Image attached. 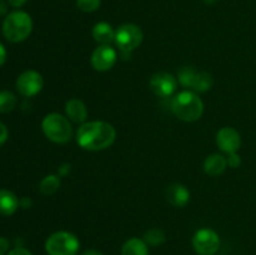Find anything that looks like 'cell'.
Instances as JSON below:
<instances>
[{"instance_id":"e575fe53","label":"cell","mask_w":256,"mask_h":255,"mask_svg":"<svg viewBox=\"0 0 256 255\" xmlns=\"http://www.w3.org/2000/svg\"><path fill=\"white\" fill-rule=\"evenodd\" d=\"M0 255H4V254H2V252H0Z\"/></svg>"},{"instance_id":"277c9868","label":"cell","mask_w":256,"mask_h":255,"mask_svg":"<svg viewBox=\"0 0 256 255\" xmlns=\"http://www.w3.org/2000/svg\"><path fill=\"white\" fill-rule=\"evenodd\" d=\"M42 129L45 136L56 144H65L72 138V128L69 119L58 112L45 115L42 122Z\"/></svg>"},{"instance_id":"1f68e13d","label":"cell","mask_w":256,"mask_h":255,"mask_svg":"<svg viewBox=\"0 0 256 255\" xmlns=\"http://www.w3.org/2000/svg\"><path fill=\"white\" fill-rule=\"evenodd\" d=\"M82 255H104V254H102V252H100L99 250L89 249V250H85Z\"/></svg>"},{"instance_id":"5b68a950","label":"cell","mask_w":256,"mask_h":255,"mask_svg":"<svg viewBox=\"0 0 256 255\" xmlns=\"http://www.w3.org/2000/svg\"><path fill=\"white\" fill-rule=\"evenodd\" d=\"M80 242L69 232H56L45 242V250L49 255H76Z\"/></svg>"},{"instance_id":"e0dca14e","label":"cell","mask_w":256,"mask_h":255,"mask_svg":"<svg viewBox=\"0 0 256 255\" xmlns=\"http://www.w3.org/2000/svg\"><path fill=\"white\" fill-rule=\"evenodd\" d=\"M122 255H149L148 244L144 242V239L132 238L122 245Z\"/></svg>"},{"instance_id":"d4e9b609","label":"cell","mask_w":256,"mask_h":255,"mask_svg":"<svg viewBox=\"0 0 256 255\" xmlns=\"http://www.w3.org/2000/svg\"><path fill=\"white\" fill-rule=\"evenodd\" d=\"M8 136H9V132H8L6 126H5V125L0 122V146H2L5 142H6Z\"/></svg>"},{"instance_id":"8992f818","label":"cell","mask_w":256,"mask_h":255,"mask_svg":"<svg viewBox=\"0 0 256 255\" xmlns=\"http://www.w3.org/2000/svg\"><path fill=\"white\" fill-rule=\"evenodd\" d=\"M144 34L142 30L135 24H122L115 30V44L120 49L122 55H130L136 48L142 45Z\"/></svg>"},{"instance_id":"6da1fadb","label":"cell","mask_w":256,"mask_h":255,"mask_svg":"<svg viewBox=\"0 0 256 255\" xmlns=\"http://www.w3.org/2000/svg\"><path fill=\"white\" fill-rule=\"evenodd\" d=\"M116 132L112 124L102 120L86 122L80 125L76 132V142L80 148L89 152H100L112 146Z\"/></svg>"},{"instance_id":"d6986e66","label":"cell","mask_w":256,"mask_h":255,"mask_svg":"<svg viewBox=\"0 0 256 255\" xmlns=\"http://www.w3.org/2000/svg\"><path fill=\"white\" fill-rule=\"evenodd\" d=\"M212 78L206 72H198L195 75L194 82H192V89L196 92H205L212 89Z\"/></svg>"},{"instance_id":"83f0119b","label":"cell","mask_w":256,"mask_h":255,"mask_svg":"<svg viewBox=\"0 0 256 255\" xmlns=\"http://www.w3.org/2000/svg\"><path fill=\"white\" fill-rule=\"evenodd\" d=\"M32 202L29 199V198H22V200H19V206H22V209H29L32 206Z\"/></svg>"},{"instance_id":"8fae6325","label":"cell","mask_w":256,"mask_h":255,"mask_svg":"<svg viewBox=\"0 0 256 255\" xmlns=\"http://www.w3.org/2000/svg\"><path fill=\"white\" fill-rule=\"evenodd\" d=\"M216 144L225 154H234L242 146V136L239 132L232 126H225L218 132Z\"/></svg>"},{"instance_id":"d6a6232c","label":"cell","mask_w":256,"mask_h":255,"mask_svg":"<svg viewBox=\"0 0 256 255\" xmlns=\"http://www.w3.org/2000/svg\"><path fill=\"white\" fill-rule=\"evenodd\" d=\"M69 172H70V165H68V164L62 165V166L59 169L60 175H66Z\"/></svg>"},{"instance_id":"9a60e30c","label":"cell","mask_w":256,"mask_h":255,"mask_svg":"<svg viewBox=\"0 0 256 255\" xmlns=\"http://www.w3.org/2000/svg\"><path fill=\"white\" fill-rule=\"evenodd\" d=\"M228 159L222 154H212L205 159L204 172L210 176H219L226 170Z\"/></svg>"},{"instance_id":"44dd1931","label":"cell","mask_w":256,"mask_h":255,"mask_svg":"<svg viewBox=\"0 0 256 255\" xmlns=\"http://www.w3.org/2000/svg\"><path fill=\"white\" fill-rule=\"evenodd\" d=\"M165 240H166L165 232L159 228H152L144 234V242L150 246H159L164 244Z\"/></svg>"},{"instance_id":"ffe728a7","label":"cell","mask_w":256,"mask_h":255,"mask_svg":"<svg viewBox=\"0 0 256 255\" xmlns=\"http://www.w3.org/2000/svg\"><path fill=\"white\" fill-rule=\"evenodd\" d=\"M16 106V96L9 90L0 92V114H6Z\"/></svg>"},{"instance_id":"7c38bea8","label":"cell","mask_w":256,"mask_h":255,"mask_svg":"<svg viewBox=\"0 0 256 255\" xmlns=\"http://www.w3.org/2000/svg\"><path fill=\"white\" fill-rule=\"evenodd\" d=\"M165 196H166L168 202L175 208H184L190 202L189 189L185 185L178 184V182L168 186Z\"/></svg>"},{"instance_id":"7402d4cb","label":"cell","mask_w":256,"mask_h":255,"mask_svg":"<svg viewBox=\"0 0 256 255\" xmlns=\"http://www.w3.org/2000/svg\"><path fill=\"white\" fill-rule=\"evenodd\" d=\"M196 70L192 66H182L178 72V82L182 86L190 89L192 88V82H194L195 75H196Z\"/></svg>"},{"instance_id":"9c48e42d","label":"cell","mask_w":256,"mask_h":255,"mask_svg":"<svg viewBox=\"0 0 256 255\" xmlns=\"http://www.w3.org/2000/svg\"><path fill=\"white\" fill-rule=\"evenodd\" d=\"M150 89L156 96L169 98L175 92L178 88V79L172 74L166 72H155L149 82Z\"/></svg>"},{"instance_id":"30bf717a","label":"cell","mask_w":256,"mask_h":255,"mask_svg":"<svg viewBox=\"0 0 256 255\" xmlns=\"http://www.w3.org/2000/svg\"><path fill=\"white\" fill-rule=\"evenodd\" d=\"M118 52L110 45H99L92 54V66L96 72H108L115 65Z\"/></svg>"},{"instance_id":"f1b7e54d","label":"cell","mask_w":256,"mask_h":255,"mask_svg":"<svg viewBox=\"0 0 256 255\" xmlns=\"http://www.w3.org/2000/svg\"><path fill=\"white\" fill-rule=\"evenodd\" d=\"M5 60H6V50H5L4 45L0 42V66L4 64Z\"/></svg>"},{"instance_id":"484cf974","label":"cell","mask_w":256,"mask_h":255,"mask_svg":"<svg viewBox=\"0 0 256 255\" xmlns=\"http://www.w3.org/2000/svg\"><path fill=\"white\" fill-rule=\"evenodd\" d=\"M8 255H32V254L29 252V250L25 249V248H15V249H12V252H8Z\"/></svg>"},{"instance_id":"603a6c76","label":"cell","mask_w":256,"mask_h":255,"mask_svg":"<svg viewBox=\"0 0 256 255\" xmlns=\"http://www.w3.org/2000/svg\"><path fill=\"white\" fill-rule=\"evenodd\" d=\"M102 5V0H76L78 9L84 12H94Z\"/></svg>"},{"instance_id":"52a82bcc","label":"cell","mask_w":256,"mask_h":255,"mask_svg":"<svg viewBox=\"0 0 256 255\" xmlns=\"http://www.w3.org/2000/svg\"><path fill=\"white\" fill-rule=\"evenodd\" d=\"M192 248L199 255H214L220 248V238L209 228L198 230L192 236Z\"/></svg>"},{"instance_id":"3957f363","label":"cell","mask_w":256,"mask_h":255,"mask_svg":"<svg viewBox=\"0 0 256 255\" xmlns=\"http://www.w3.org/2000/svg\"><path fill=\"white\" fill-rule=\"evenodd\" d=\"M32 30V20L28 12L18 10L6 15L2 22V34L12 42H24Z\"/></svg>"},{"instance_id":"4dcf8cb0","label":"cell","mask_w":256,"mask_h":255,"mask_svg":"<svg viewBox=\"0 0 256 255\" xmlns=\"http://www.w3.org/2000/svg\"><path fill=\"white\" fill-rule=\"evenodd\" d=\"M6 12H8L6 4H5L4 0H0V16H2V15L6 14Z\"/></svg>"},{"instance_id":"7a4b0ae2","label":"cell","mask_w":256,"mask_h":255,"mask_svg":"<svg viewBox=\"0 0 256 255\" xmlns=\"http://www.w3.org/2000/svg\"><path fill=\"white\" fill-rule=\"evenodd\" d=\"M172 112L178 119L186 122H196L202 118L204 112V104L202 100L190 90H184L175 95L172 99Z\"/></svg>"},{"instance_id":"4316f807","label":"cell","mask_w":256,"mask_h":255,"mask_svg":"<svg viewBox=\"0 0 256 255\" xmlns=\"http://www.w3.org/2000/svg\"><path fill=\"white\" fill-rule=\"evenodd\" d=\"M8 249H9V240L6 238L2 236L0 238V252L4 254V252H8Z\"/></svg>"},{"instance_id":"2e32d148","label":"cell","mask_w":256,"mask_h":255,"mask_svg":"<svg viewBox=\"0 0 256 255\" xmlns=\"http://www.w3.org/2000/svg\"><path fill=\"white\" fill-rule=\"evenodd\" d=\"M19 208V199L12 192L6 189H0V215L9 216L12 215Z\"/></svg>"},{"instance_id":"f546056e","label":"cell","mask_w":256,"mask_h":255,"mask_svg":"<svg viewBox=\"0 0 256 255\" xmlns=\"http://www.w3.org/2000/svg\"><path fill=\"white\" fill-rule=\"evenodd\" d=\"M8 2H9V4L12 5V6L20 8V6H22V5H24L28 0H8Z\"/></svg>"},{"instance_id":"5bb4252c","label":"cell","mask_w":256,"mask_h":255,"mask_svg":"<svg viewBox=\"0 0 256 255\" xmlns=\"http://www.w3.org/2000/svg\"><path fill=\"white\" fill-rule=\"evenodd\" d=\"M92 35L99 45H110L112 42H115V30L109 22H100L95 24Z\"/></svg>"},{"instance_id":"4fadbf2b","label":"cell","mask_w":256,"mask_h":255,"mask_svg":"<svg viewBox=\"0 0 256 255\" xmlns=\"http://www.w3.org/2000/svg\"><path fill=\"white\" fill-rule=\"evenodd\" d=\"M65 112L69 120L76 124H84L88 119V108L84 104V102L78 98L68 100L65 104Z\"/></svg>"},{"instance_id":"cb8c5ba5","label":"cell","mask_w":256,"mask_h":255,"mask_svg":"<svg viewBox=\"0 0 256 255\" xmlns=\"http://www.w3.org/2000/svg\"><path fill=\"white\" fill-rule=\"evenodd\" d=\"M240 164H242V159H240V155L238 152H234V154L228 155V165L232 168H239Z\"/></svg>"},{"instance_id":"836d02e7","label":"cell","mask_w":256,"mask_h":255,"mask_svg":"<svg viewBox=\"0 0 256 255\" xmlns=\"http://www.w3.org/2000/svg\"><path fill=\"white\" fill-rule=\"evenodd\" d=\"M202 2H204L206 5H214V4H216L219 0H202Z\"/></svg>"},{"instance_id":"ba28073f","label":"cell","mask_w":256,"mask_h":255,"mask_svg":"<svg viewBox=\"0 0 256 255\" xmlns=\"http://www.w3.org/2000/svg\"><path fill=\"white\" fill-rule=\"evenodd\" d=\"M42 86H44V80L42 74L35 70H26L22 72L16 79V90L22 96H35L42 92Z\"/></svg>"},{"instance_id":"ac0fdd59","label":"cell","mask_w":256,"mask_h":255,"mask_svg":"<svg viewBox=\"0 0 256 255\" xmlns=\"http://www.w3.org/2000/svg\"><path fill=\"white\" fill-rule=\"evenodd\" d=\"M60 188V179L58 175H46L44 179L40 182L39 190L42 195H49L55 194Z\"/></svg>"}]
</instances>
